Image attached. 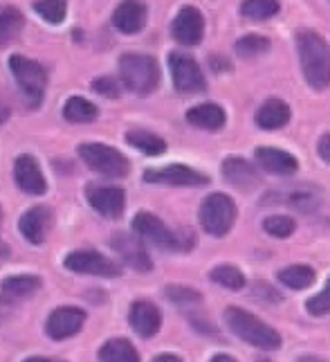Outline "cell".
Listing matches in <instances>:
<instances>
[{"mask_svg": "<svg viewBox=\"0 0 330 362\" xmlns=\"http://www.w3.org/2000/svg\"><path fill=\"white\" fill-rule=\"evenodd\" d=\"M295 45L306 83L317 93L330 88V43L314 30H297Z\"/></svg>", "mask_w": 330, "mask_h": 362, "instance_id": "cell-1", "label": "cell"}, {"mask_svg": "<svg viewBox=\"0 0 330 362\" xmlns=\"http://www.w3.org/2000/svg\"><path fill=\"white\" fill-rule=\"evenodd\" d=\"M131 228H133V234H137L144 243H151L153 247L162 250V252L187 255V252H191L198 243L196 232L191 228L173 230L160 216L151 214V211H137L133 216Z\"/></svg>", "mask_w": 330, "mask_h": 362, "instance_id": "cell-2", "label": "cell"}, {"mask_svg": "<svg viewBox=\"0 0 330 362\" xmlns=\"http://www.w3.org/2000/svg\"><path fill=\"white\" fill-rule=\"evenodd\" d=\"M223 320H225V327L230 329V333H234L238 340H243L245 344L254 349H261V351H278L283 344L281 333L274 327H270V324L263 322L259 315H254L240 306H227Z\"/></svg>", "mask_w": 330, "mask_h": 362, "instance_id": "cell-3", "label": "cell"}, {"mask_svg": "<svg viewBox=\"0 0 330 362\" xmlns=\"http://www.w3.org/2000/svg\"><path fill=\"white\" fill-rule=\"evenodd\" d=\"M119 83L135 97H148L160 88L162 70L155 57L142 52H126L119 57Z\"/></svg>", "mask_w": 330, "mask_h": 362, "instance_id": "cell-4", "label": "cell"}, {"mask_svg": "<svg viewBox=\"0 0 330 362\" xmlns=\"http://www.w3.org/2000/svg\"><path fill=\"white\" fill-rule=\"evenodd\" d=\"M236 218H238V207L230 194L213 192L202 198L198 209V221L200 228L209 236H213V239H223V236L230 234L236 226Z\"/></svg>", "mask_w": 330, "mask_h": 362, "instance_id": "cell-5", "label": "cell"}, {"mask_svg": "<svg viewBox=\"0 0 330 362\" xmlns=\"http://www.w3.org/2000/svg\"><path fill=\"white\" fill-rule=\"evenodd\" d=\"M9 72L14 77L20 95L25 97L30 108H39L45 99L47 90V70L30 57L11 54L9 57Z\"/></svg>", "mask_w": 330, "mask_h": 362, "instance_id": "cell-6", "label": "cell"}, {"mask_svg": "<svg viewBox=\"0 0 330 362\" xmlns=\"http://www.w3.org/2000/svg\"><path fill=\"white\" fill-rule=\"evenodd\" d=\"M77 153L88 169L104 178L119 180L131 173V160L115 146H108L101 142H83L79 144Z\"/></svg>", "mask_w": 330, "mask_h": 362, "instance_id": "cell-7", "label": "cell"}, {"mask_svg": "<svg viewBox=\"0 0 330 362\" xmlns=\"http://www.w3.org/2000/svg\"><path fill=\"white\" fill-rule=\"evenodd\" d=\"M63 268L74 274H86V277H99V279H117L122 277V264L97 250H72L63 259Z\"/></svg>", "mask_w": 330, "mask_h": 362, "instance_id": "cell-8", "label": "cell"}, {"mask_svg": "<svg viewBox=\"0 0 330 362\" xmlns=\"http://www.w3.org/2000/svg\"><path fill=\"white\" fill-rule=\"evenodd\" d=\"M169 72L173 88L180 95H200L207 90V79L200 64L187 52L173 49L169 54Z\"/></svg>", "mask_w": 330, "mask_h": 362, "instance_id": "cell-9", "label": "cell"}, {"mask_svg": "<svg viewBox=\"0 0 330 362\" xmlns=\"http://www.w3.org/2000/svg\"><path fill=\"white\" fill-rule=\"evenodd\" d=\"M144 182L146 185H162V187H207L211 178L205 171L194 169L189 165H167L158 169H146L144 171Z\"/></svg>", "mask_w": 330, "mask_h": 362, "instance_id": "cell-10", "label": "cell"}, {"mask_svg": "<svg viewBox=\"0 0 330 362\" xmlns=\"http://www.w3.org/2000/svg\"><path fill=\"white\" fill-rule=\"evenodd\" d=\"M110 247L122 261V266L131 268L139 274H146L153 270V259H151L146 243L139 239L137 234H129V232H117L112 234L110 239Z\"/></svg>", "mask_w": 330, "mask_h": 362, "instance_id": "cell-11", "label": "cell"}, {"mask_svg": "<svg viewBox=\"0 0 330 362\" xmlns=\"http://www.w3.org/2000/svg\"><path fill=\"white\" fill-rule=\"evenodd\" d=\"M86 201L101 218L108 221H119L126 211V192L115 185H86Z\"/></svg>", "mask_w": 330, "mask_h": 362, "instance_id": "cell-12", "label": "cell"}, {"mask_svg": "<svg viewBox=\"0 0 330 362\" xmlns=\"http://www.w3.org/2000/svg\"><path fill=\"white\" fill-rule=\"evenodd\" d=\"M88 313L79 306H59L45 320V335L52 342H66L79 335L86 327Z\"/></svg>", "mask_w": 330, "mask_h": 362, "instance_id": "cell-13", "label": "cell"}, {"mask_svg": "<svg viewBox=\"0 0 330 362\" xmlns=\"http://www.w3.org/2000/svg\"><path fill=\"white\" fill-rule=\"evenodd\" d=\"M171 36L175 43L184 47L200 45L202 39H205V16H202V11L194 5L180 7L171 23Z\"/></svg>", "mask_w": 330, "mask_h": 362, "instance_id": "cell-14", "label": "cell"}, {"mask_svg": "<svg viewBox=\"0 0 330 362\" xmlns=\"http://www.w3.org/2000/svg\"><path fill=\"white\" fill-rule=\"evenodd\" d=\"M43 288V279L39 274H9L0 281V304L7 308H14L18 304L30 302V299Z\"/></svg>", "mask_w": 330, "mask_h": 362, "instance_id": "cell-15", "label": "cell"}, {"mask_svg": "<svg viewBox=\"0 0 330 362\" xmlns=\"http://www.w3.org/2000/svg\"><path fill=\"white\" fill-rule=\"evenodd\" d=\"M54 226V214L47 205H34L18 218V232L30 245H43Z\"/></svg>", "mask_w": 330, "mask_h": 362, "instance_id": "cell-16", "label": "cell"}, {"mask_svg": "<svg viewBox=\"0 0 330 362\" xmlns=\"http://www.w3.org/2000/svg\"><path fill=\"white\" fill-rule=\"evenodd\" d=\"M14 182L28 196H43L47 194V178L32 153H20L14 160Z\"/></svg>", "mask_w": 330, "mask_h": 362, "instance_id": "cell-17", "label": "cell"}, {"mask_svg": "<svg viewBox=\"0 0 330 362\" xmlns=\"http://www.w3.org/2000/svg\"><path fill=\"white\" fill-rule=\"evenodd\" d=\"M162 322H164L162 310L151 299H135L129 308V324L142 340L155 338L162 329Z\"/></svg>", "mask_w": 330, "mask_h": 362, "instance_id": "cell-18", "label": "cell"}, {"mask_svg": "<svg viewBox=\"0 0 330 362\" xmlns=\"http://www.w3.org/2000/svg\"><path fill=\"white\" fill-rule=\"evenodd\" d=\"M112 28L119 34L135 36L139 34L148 23V5L144 0H122V3L112 11Z\"/></svg>", "mask_w": 330, "mask_h": 362, "instance_id": "cell-19", "label": "cell"}, {"mask_svg": "<svg viewBox=\"0 0 330 362\" xmlns=\"http://www.w3.org/2000/svg\"><path fill=\"white\" fill-rule=\"evenodd\" d=\"M254 158H257V165L265 171L272 173V176H295L299 171V160L295 153L285 151V148H276V146H257L254 151Z\"/></svg>", "mask_w": 330, "mask_h": 362, "instance_id": "cell-20", "label": "cell"}, {"mask_svg": "<svg viewBox=\"0 0 330 362\" xmlns=\"http://www.w3.org/2000/svg\"><path fill=\"white\" fill-rule=\"evenodd\" d=\"M220 171H223L225 182H230L232 187H236V189L249 192L254 187L261 185L259 169L254 167L249 160L240 158V156H227L220 165Z\"/></svg>", "mask_w": 330, "mask_h": 362, "instance_id": "cell-21", "label": "cell"}, {"mask_svg": "<svg viewBox=\"0 0 330 362\" xmlns=\"http://www.w3.org/2000/svg\"><path fill=\"white\" fill-rule=\"evenodd\" d=\"M292 119V108L288 102L278 97H270L265 99V102L257 108V113H254V122H257V127L261 131H278L288 127Z\"/></svg>", "mask_w": 330, "mask_h": 362, "instance_id": "cell-22", "label": "cell"}, {"mask_svg": "<svg viewBox=\"0 0 330 362\" xmlns=\"http://www.w3.org/2000/svg\"><path fill=\"white\" fill-rule=\"evenodd\" d=\"M187 122L189 127H194L198 131H207V133H218L225 129L227 124V113L220 104L216 102H205V104H196L187 110Z\"/></svg>", "mask_w": 330, "mask_h": 362, "instance_id": "cell-23", "label": "cell"}, {"mask_svg": "<svg viewBox=\"0 0 330 362\" xmlns=\"http://www.w3.org/2000/svg\"><path fill=\"white\" fill-rule=\"evenodd\" d=\"M99 362H142L137 346L129 338H110L99 346Z\"/></svg>", "mask_w": 330, "mask_h": 362, "instance_id": "cell-24", "label": "cell"}, {"mask_svg": "<svg viewBox=\"0 0 330 362\" xmlns=\"http://www.w3.org/2000/svg\"><path fill=\"white\" fill-rule=\"evenodd\" d=\"M126 142L133 148H137L139 153L151 156V158L167 153V140L148 129H129L126 131Z\"/></svg>", "mask_w": 330, "mask_h": 362, "instance_id": "cell-25", "label": "cell"}, {"mask_svg": "<svg viewBox=\"0 0 330 362\" xmlns=\"http://www.w3.org/2000/svg\"><path fill=\"white\" fill-rule=\"evenodd\" d=\"M61 115L68 124H93L99 117V106L95 102H90V99L74 95V97L66 99Z\"/></svg>", "mask_w": 330, "mask_h": 362, "instance_id": "cell-26", "label": "cell"}, {"mask_svg": "<svg viewBox=\"0 0 330 362\" xmlns=\"http://www.w3.org/2000/svg\"><path fill=\"white\" fill-rule=\"evenodd\" d=\"M276 279L290 291H306L317 281V272L308 264H292L276 272Z\"/></svg>", "mask_w": 330, "mask_h": 362, "instance_id": "cell-27", "label": "cell"}, {"mask_svg": "<svg viewBox=\"0 0 330 362\" xmlns=\"http://www.w3.org/2000/svg\"><path fill=\"white\" fill-rule=\"evenodd\" d=\"M25 28V16L23 11L14 5H3L0 7V47L14 43Z\"/></svg>", "mask_w": 330, "mask_h": 362, "instance_id": "cell-28", "label": "cell"}, {"mask_svg": "<svg viewBox=\"0 0 330 362\" xmlns=\"http://www.w3.org/2000/svg\"><path fill=\"white\" fill-rule=\"evenodd\" d=\"M209 281L216 284V286H220V288H225V291H230V293H238V291H243L247 286L245 272L240 270L238 266H234V264L213 266L209 270Z\"/></svg>", "mask_w": 330, "mask_h": 362, "instance_id": "cell-29", "label": "cell"}, {"mask_svg": "<svg viewBox=\"0 0 330 362\" xmlns=\"http://www.w3.org/2000/svg\"><path fill=\"white\" fill-rule=\"evenodd\" d=\"M283 201L292 209L301 211V214H312V211H317L322 205V194L317 192L314 187H297V189H290L285 194Z\"/></svg>", "mask_w": 330, "mask_h": 362, "instance_id": "cell-30", "label": "cell"}, {"mask_svg": "<svg viewBox=\"0 0 330 362\" xmlns=\"http://www.w3.org/2000/svg\"><path fill=\"white\" fill-rule=\"evenodd\" d=\"M272 47V41L268 39V36L263 34H245L240 36V39L234 43V52L245 59V61H252V59H259L263 54H268Z\"/></svg>", "mask_w": 330, "mask_h": 362, "instance_id": "cell-31", "label": "cell"}, {"mask_svg": "<svg viewBox=\"0 0 330 362\" xmlns=\"http://www.w3.org/2000/svg\"><path fill=\"white\" fill-rule=\"evenodd\" d=\"M278 11H281V3L278 0H243L240 3V16L254 23L270 21Z\"/></svg>", "mask_w": 330, "mask_h": 362, "instance_id": "cell-32", "label": "cell"}, {"mask_svg": "<svg viewBox=\"0 0 330 362\" xmlns=\"http://www.w3.org/2000/svg\"><path fill=\"white\" fill-rule=\"evenodd\" d=\"M261 228L272 239H290L297 232V221L288 214H270L263 218Z\"/></svg>", "mask_w": 330, "mask_h": 362, "instance_id": "cell-33", "label": "cell"}, {"mask_svg": "<svg viewBox=\"0 0 330 362\" xmlns=\"http://www.w3.org/2000/svg\"><path fill=\"white\" fill-rule=\"evenodd\" d=\"M164 297L180 308H191V306L202 304V293L184 284H169L167 288H164Z\"/></svg>", "mask_w": 330, "mask_h": 362, "instance_id": "cell-34", "label": "cell"}, {"mask_svg": "<svg viewBox=\"0 0 330 362\" xmlns=\"http://www.w3.org/2000/svg\"><path fill=\"white\" fill-rule=\"evenodd\" d=\"M34 11L49 25H61L68 16L66 0H34Z\"/></svg>", "mask_w": 330, "mask_h": 362, "instance_id": "cell-35", "label": "cell"}, {"mask_svg": "<svg viewBox=\"0 0 330 362\" xmlns=\"http://www.w3.org/2000/svg\"><path fill=\"white\" fill-rule=\"evenodd\" d=\"M306 310H308V315H312V317L330 315V277L326 279L324 288L317 295H312L306 302Z\"/></svg>", "mask_w": 330, "mask_h": 362, "instance_id": "cell-36", "label": "cell"}, {"mask_svg": "<svg viewBox=\"0 0 330 362\" xmlns=\"http://www.w3.org/2000/svg\"><path fill=\"white\" fill-rule=\"evenodd\" d=\"M90 88H93L97 95L106 97V99H119V95H122V83H119V79L108 77V74L93 79Z\"/></svg>", "mask_w": 330, "mask_h": 362, "instance_id": "cell-37", "label": "cell"}, {"mask_svg": "<svg viewBox=\"0 0 330 362\" xmlns=\"http://www.w3.org/2000/svg\"><path fill=\"white\" fill-rule=\"evenodd\" d=\"M252 295L257 297V299H261V302H265V304H278V302H283V295L278 293L274 286H270L268 281H257V284H254Z\"/></svg>", "mask_w": 330, "mask_h": 362, "instance_id": "cell-38", "label": "cell"}, {"mask_svg": "<svg viewBox=\"0 0 330 362\" xmlns=\"http://www.w3.org/2000/svg\"><path fill=\"white\" fill-rule=\"evenodd\" d=\"M189 322H191V327L198 331V333H205V335H216L218 331H216V327L209 322V320H205V317H198V315H191L189 317Z\"/></svg>", "mask_w": 330, "mask_h": 362, "instance_id": "cell-39", "label": "cell"}, {"mask_svg": "<svg viewBox=\"0 0 330 362\" xmlns=\"http://www.w3.org/2000/svg\"><path fill=\"white\" fill-rule=\"evenodd\" d=\"M317 153H319V158L326 165H330V133H324L319 140H317Z\"/></svg>", "mask_w": 330, "mask_h": 362, "instance_id": "cell-40", "label": "cell"}, {"mask_svg": "<svg viewBox=\"0 0 330 362\" xmlns=\"http://www.w3.org/2000/svg\"><path fill=\"white\" fill-rule=\"evenodd\" d=\"M151 362H184V360H182V356L167 351V354H158V356H155L153 360H151Z\"/></svg>", "mask_w": 330, "mask_h": 362, "instance_id": "cell-41", "label": "cell"}, {"mask_svg": "<svg viewBox=\"0 0 330 362\" xmlns=\"http://www.w3.org/2000/svg\"><path fill=\"white\" fill-rule=\"evenodd\" d=\"M23 362H68V360H61V358H47V356H30V358H25Z\"/></svg>", "mask_w": 330, "mask_h": 362, "instance_id": "cell-42", "label": "cell"}, {"mask_svg": "<svg viewBox=\"0 0 330 362\" xmlns=\"http://www.w3.org/2000/svg\"><path fill=\"white\" fill-rule=\"evenodd\" d=\"M9 115H11V110H9V106L0 99V124H5L7 119H9Z\"/></svg>", "mask_w": 330, "mask_h": 362, "instance_id": "cell-43", "label": "cell"}, {"mask_svg": "<svg viewBox=\"0 0 330 362\" xmlns=\"http://www.w3.org/2000/svg\"><path fill=\"white\" fill-rule=\"evenodd\" d=\"M209 362H238V360L230 354H216V356H211Z\"/></svg>", "mask_w": 330, "mask_h": 362, "instance_id": "cell-44", "label": "cell"}, {"mask_svg": "<svg viewBox=\"0 0 330 362\" xmlns=\"http://www.w3.org/2000/svg\"><path fill=\"white\" fill-rule=\"evenodd\" d=\"M297 362H326L324 358H319V356H301Z\"/></svg>", "mask_w": 330, "mask_h": 362, "instance_id": "cell-45", "label": "cell"}, {"mask_svg": "<svg viewBox=\"0 0 330 362\" xmlns=\"http://www.w3.org/2000/svg\"><path fill=\"white\" fill-rule=\"evenodd\" d=\"M5 322H7V306L0 304V327H3Z\"/></svg>", "mask_w": 330, "mask_h": 362, "instance_id": "cell-46", "label": "cell"}, {"mask_svg": "<svg viewBox=\"0 0 330 362\" xmlns=\"http://www.w3.org/2000/svg\"><path fill=\"white\" fill-rule=\"evenodd\" d=\"M0 230H3V209H0Z\"/></svg>", "mask_w": 330, "mask_h": 362, "instance_id": "cell-47", "label": "cell"}]
</instances>
